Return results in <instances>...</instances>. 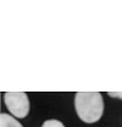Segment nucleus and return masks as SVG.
Segmentation results:
<instances>
[{
	"label": "nucleus",
	"instance_id": "nucleus-1",
	"mask_svg": "<svg viewBox=\"0 0 122 127\" xmlns=\"http://www.w3.org/2000/svg\"><path fill=\"white\" fill-rule=\"evenodd\" d=\"M75 106L78 117L86 124L100 120L104 112L103 96L98 92H79L75 96Z\"/></svg>",
	"mask_w": 122,
	"mask_h": 127
},
{
	"label": "nucleus",
	"instance_id": "nucleus-2",
	"mask_svg": "<svg viewBox=\"0 0 122 127\" xmlns=\"http://www.w3.org/2000/svg\"><path fill=\"white\" fill-rule=\"evenodd\" d=\"M4 101L7 110L17 119H23L30 112V100L23 92H7L4 94Z\"/></svg>",
	"mask_w": 122,
	"mask_h": 127
},
{
	"label": "nucleus",
	"instance_id": "nucleus-3",
	"mask_svg": "<svg viewBox=\"0 0 122 127\" xmlns=\"http://www.w3.org/2000/svg\"><path fill=\"white\" fill-rule=\"evenodd\" d=\"M0 127H23L14 116L7 114H1L0 116Z\"/></svg>",
	"mask_w": 122,
	"mask_h": 127
},
{
	"label": "nucleus",
	"instance_id": "nucleus-4",
	"mask_svg": "<svg viewBox=\"0 0 122 127\" xmlns=\"http://www.w3.org/2000/svg\"><path fill=\"white\" fill-rule=\"evenodd\" d=\"M42 127H65L63 124L58 121V120H46L45 122L42 125Z\"/></svg>",
	"mask_w": 122,
	"mask_h": 127
},
{
	"label": "nucleus",
	"instance_id": "nucleus-5",
	"mask_svg": "<svg viewBox=\"0 0 122 127\" xmlns=\"http://www.w3.org/2000/svg\"><path fill=\"white\" fill-rule=\"evenodd\" d=\"M109 95L112 98H120L122 99V92H109Z\"/></svg>",
	"mask_w": 122,
	"mask_h": 127
}]
</instances>
